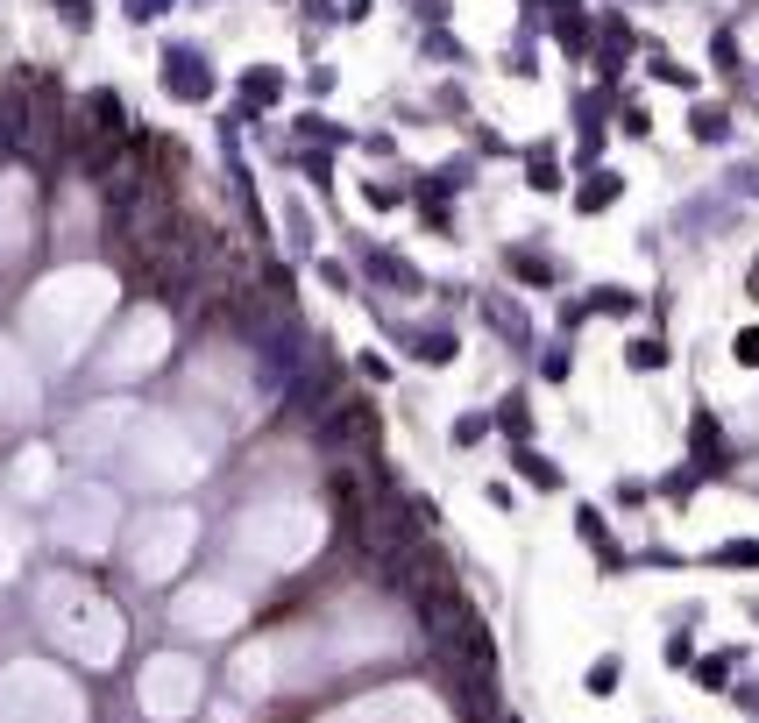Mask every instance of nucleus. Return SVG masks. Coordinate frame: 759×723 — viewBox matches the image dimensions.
I'll return each mask as SVG.
<instances>
[{"instance_id": "nucleus-7", "label": "nucleus", "mask_w": 759, "mask_h": 723, "mask_svg": "<svg viewBox=\"0 0 759 723\" xmlns=\"http://www.w3.org/2000/svg\"><path fill=\"white\" fill-rule=\"evenodd\" d=\"M490 426H504V433L518 440V447H525V440H533V405H525V390H511V397H504V405H497V419H490Z\"/></svg>"}, {"instance_id": "nucleus-1", "label": "nucleus", "mask_w": 759, "mask_h": 723, "mask_svg": "<svg viewBox=\"0 0 759 723\" xmlns=\"http://www.w3.org/2000/svg\"><path fill=\"white\" fill-rule=\"evenodd\" d=\"M376 433H384V426H376V405H362V397H355V405H327L313 419L320 447H376Z\"/></svg>"}, {"instance_id": "nucleus-9", "label": "nucleus", "mask_w": 759, "mask_h": 723, "mask_svg": "<svg viewBox=\"0 0 759 723\" xmlns=\"http://www.w3.org/2000/svg\"><path fill=\"white\" fill-rule=\"evenodd\" d=\"M582 305H589V312H603V319H632V312H639V298H632L625 284H596Z\"/></svg>"}, {"instance_id": "nucleus-14", "label": "nucleus", "mask_w": 759, "mask_h": 723, "mask_svg": "<svg viewBox=\"0 0 759 723\" xmlns=\"http://www.w3.org/2000/svg\"><path fill=\"white\" fill-rule=\"evenodd\" d=\"M490 433V412H462V419H454V447H476Z\"/></svg>"}, {"instance_id": "nucleus-11", "label": "nucleus", "mask_w": 759, "mask_h": 723, "mask_svg": "<svg viewBox=\"0 0 759 723\" xmlns=\"http://www.w3.org/2000/svg\"><path fill=\"white\" fill-rule=\"evenodd\" d=\"M511 277H518V284H554V263L533 256V249H511Z\"/></svg>"}, {"instance_id": "nucleus-8", "label": "nucleus", "mask_w": 759, "mask_h": 723, "mask_svg": "<svg viewBox=\"0 0 759 723\" xmlns=\"http://www.w3.org/2000/svg\"><path fill=\"white\" fill-rule=\"evenodd\" d=\"M277 93H284V71H270V64H249V71H242V100H249V107H270Z\"/></svg>"}, {"instance_id": "nucleus-16", "label": "nucleus", "mask_w": 759, "mask_h": 723, "mask_svg": "<svg viewBox=\"0 0 759 723\" xmlns=\"http://www.w3.org/2000/svg\"><path fill=\"white\" fill-rule=\"evenodd\" d=\"M568 50H589V29H582V15H561V29H554Z\"/></svg>"}, {"instance_id": "nucleus-4", "label": "nucleus", "mask_w": 759, "mask_h": 723, "mask_svg": "<svg viewBox=\"0 0 759 723\" xmlns=\"http://www.w3.org/2000/svg\"><path fill=\"white\" fill-rule=\"evenodd\" d=\"M575 532H582V546H589V553H603V568H618L611 525H603V511H596V504H582V511H575Z\"/></svg>"}, {"instance_id": "nucleus-22", "label": "nucleus", "mask_w": 759, "mask_h": 723, "mask_svg": "<svg viewBox=\"0 0 759 723\" xmlns=\"http://www.w3.org/2000/svg\"><path fill=\"white\" fill-rule=\"evenodd\" d=\"M752 291H759V263H752Z\"/></svg>"}, {"instance_id": "nucleus-15", "label": "nucleus", "mask_w": 759, "mask_h": 723, "mask_svg": "<svg viewBox=\"0 0 759 723\" xmlns=\"http://www.w3.org/2000/svg\"><path fill=\"white\" fill-rule=\"evenodd\" d=\"M419 355H426V362H447V355H454V334H447V327H440V334H419Z\"/></svg>"}, {"instance_id": "nucleus-12", "label": "nucleus", "mask_w": 759, "mask_h": 723, "mask_svg": "<svg viewBox=\"0 0 759 723\" xmlns=\"http://www.w3.org/2000/svg\"><path fill=\"white\" fill-rule=\"evenodd\" d=\"M625 369H639V376L667 369V348H660V334H653V341H632V348H625Z\"/></svg>"}, {"instance_id": "nucleus-17", "label": "nucleus", "mask_w": 759, "mask_h": 723, "mask_svg": "<svg viewBox=\"0 0 759 723\" xmlns=\"http://www.w3.org/2000/svg\"><path fill=\"white\" fill-rule=\"evenodd\" d=\"M696 135H703V142H724V114L703 107V114H696Z\"/></svg>"}, {"instance_id": "nucleus-2", "label": "nucleus", "mask_w": 759, "mask_h": 723, "mask_svg": "<svg viewBox=\"0 0 759 723\" xmlns=\"http://www.w3.org/2000/svg\"><path fill=\"white\" fill-rule=\"evenodd\" d=\"M164 71H171V93H178V100H206V93H213V71H206V57H192V50H171Z\"/></svg>"}, {"instance_id": "nucleus-19", "label": "nucleus", "mask_w": 759, "mask_h": 723, "mask_svg": "<svg viewBox=\"0 0 759 723\" xmlns=\"http://www.w3.org/2000/svg\"><path fill=\"white\" fill-rule=\"evenodd\" d=\"M589 688H596V695H611V688H618V660H603V667H589Z\"/></svg>"}, {"instance_id": "nucleus-5", "label": "nucleus", "mask_w": 759, "mask_h": 723, "mask_svg": "<svg viewBox=\"0 0 759 723\" xmlns=\"http://www.w3.org/2000/svg\"><path fill=\"white\" fill-rule=\"evenodd\" d=\"M618 171H589L582 178V192H575V213H603V206H618Z\"/></svg>"}, {"instance_id": "nucleus-3", "label": "nucleus", "mask_w": 759, "mask_h": 723, "mask_svg": "<svg viewBox=\"0 0 759 723\" xmlns=\"http://www.w3.org/2000/svg\"><path fill=\"white\" fill-rule=\"evenodd\" d=\"M483 319H490V334H504L511 348L533 341V327H525V312H518V298H511V291H490V298H483Z\"/></svg>"}, {"instance_id": "nucleus-21", "label": "nucleus", "mask_w": 759, "mask_h": 723, "mask_svg": "<svg viewBox=\"0 0 759 723\" xmlns=\"http://www.w3.org/2000/svg\"><path fill=\"white\" fill-rule=\"evenodd\" d=\"M157 8H164V0H128V15H135V22H142V15H157Z\"/></svg>"}, {"instance_id": "nucleus-13", "label": "nucleus", "mask_w": 759, "mask_h": 723, "mask_svg": "<svg viewBox=\"0 0 759 723\" xmlns=\"http://www.w3.org/2000/svg\"><path fill=\"white\" fill-rule=\"evenodd\" d=\"M540 376H547V383H568V376H575V355H568V341H554V348L540 355Z\"/></svg>"}, {"instance_id": "nucleus-6", "label": "nucleus", "mask_w": 759, "mask_h": 723, "mask_svg": "<svg viewBox=\"0 0 759 723\" xmlns=\"http://www.w3.org/2000/svg\"><path fill=\"white\" fill-rule=\"evenodd\" d=\"M518 475L533 482V490H561V461L540 454V447H518Z\"/></svg>"}, {"instance_id": "nucleus-20", "label": "nucleus", "mask_w": 759, "mask_h": 723, "mask_svg": "<svg viewBox=\"0 0 759 723\" xmlns=\"http://www.w3.org/2000/svg\"><path fill=\"white\" fill-rule=\"evenodd\" d=\"M355 369H362V376H369V383H391V362H384V355H362V362H355Z\"/></svg>"}, {"instance_id": "nucleus-18", "label": "nucleus", "mask_w": 759, "mask_h": 723, "mask_svg": "<svg viewBox=\"0 0 759 723\" xmlns=\"http://www.w3.org/2000/svg\"><path fill=\"white\" fill-rule=\"evenodd\" d=\"M731 348H738V362H745V369H759V327H745Z\"/></svg>"}, {"instance_id": "nucleus-10", "label": "nucleus", "mask_w": 759, "mask_h": 723, "mask_svg": "<svg viewBox=\"0 0 759 723\" xmlns=\"http://www.w3.org/2000/svg\"><path fill=\"white\" fill-rule=\"evenodd\" d=\"M362 270H369V277H384V284H398V291H412V284H419V277H412V263H398L391 249H369V256H362Z\"/></svg>"}]
</instances>
